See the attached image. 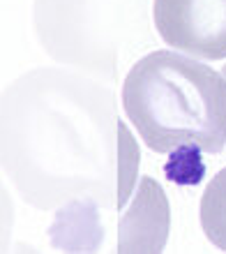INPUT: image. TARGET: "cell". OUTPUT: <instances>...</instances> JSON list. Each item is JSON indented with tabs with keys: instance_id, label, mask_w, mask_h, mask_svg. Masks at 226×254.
Instances as JSON below:
<instances>
[{
	"instance_id": "obj_2",
	"label": "cell",
	"mask_w": 226,
	"mask_h": 254,
	"mask_svg": "<svg viewBox=\"0 0 226 254\" xmlns=\"http://www.w3.org/2000/svg\"><path fill=\"white\" fill-rule=\"evenodd\" d=\"M153 19L171 49L208 61L226 58V0H155Z\"/></svg>"
},
{
	"instance_id": "obj_3",
	"label": "cell",
	"mask_w": 226,
	"mask_h": 254,
	"mask_svg": "<svg viewBox=\"0 0 226 254\" xmlns=\"http://www.w3.org/2000/svg\"><path fill=\"white\" fill-rule=\"evenodd\" d=\"M169 236V203L153 178H141L129 213L120 220L118 252H162Z\"/></svg>"
},
{
	"instance_id": "obj_4",
	"label": "cell",
	"mask_w": 226,
	"mask_h": 254,
	"mask_svg": "<svg viewBox=\"0 0 226 254\" xmlns=\"http://www.w3.org/2000/svg\"><path fill=\"white\" fill-rule=\"evenodd\" d=\"M201 227L208 241L226 252V167L210 178L201 196Z\"/></svg>"
},
{
	"instance_id": "obj_1",
	"label": "cell",
	"mask_w": 226,
	"mask_h": 254,
	"mask_svg": "<svg viewBox=\"0 0 226 254\" xmlns=\"http://www.w3.org/2000/svg\"><path fill=\"white\" fill-rule=\"evenodd\" d=\"M122 107L153 153L226 146V76L192 56L153 51L129 69Z\"/></svg>"
},
{
	"instance_id": "obj_6",
	"label": "cell",
	"mask_w": 226,
	"mask_h": 254,
	"mask_svg": "<svg viewBox=\"0 0 226 254\" xmlns=\"http://www.w3.org/2000/svg\"><path fill=\"white\" fill-rule=\"evenodd\" d=\"M222 74H224V76H226V65H224V69H222Z\"/></svg>"
},
{
	"instance_id": "obj_5",
	"label": "cell",
	"mask_w": 226,
	"mask_h": 254,
	"mask_svg": "<svg viewBox=\"0 0 226 254\" xmlns=\"http://www.w3.org/2000/svg\"><path fill=\"white\" fill-rule=\"evenodd\" d=\"M118 208L125 206L136 181V169H139V148L134 143L132 134L127 127L118 121Z\"/></svg>"
}]
</instances>
